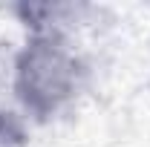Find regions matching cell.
<instances>
[{
  "label": "cell",
  "instance_id": "cell-1",
  "mask_svg": "<svg viewBox=\"0 0 150 147\" xmlns=\"http://www.w3.org/2000/svg\"><path fill=\"white\" fill-rule=\"evenodd\" d=\"M12 90L32 124H49L75 107L87 90L90 66L75 40L52 35H23L9 58Z\"/></svg>",
  "mask_w": 150,
  "mask_h": 147
},
{
  "label": "cell",
  "instance_id": "cell-2",
  "mask_svg": "<svg viewBox=\"0 0 150 147\" xmlns=\"http://www.w3.org/2000/svg\"><path fill=\"white\" fill-rule=\"evenodd\" d=\"M12 18L23 26V35H52L75 40L81 29L90 26L95 9L87 3H58V0H43V3H12L6 9Z\"/></svg>",
  "mask_w": 150,
  "mask_h": 147
},
{
  "label": "cell",
  "instance_id": "cell-3",
  "mask_svg": "<svg viewBox=\"0 0 150 147\" xmlns=\"http://www.w3.org/2000/svg\"><path fill=\"white\" fill-rule=\"evenodd\" d=\"M29 127H32V121L23 115L18 98H15V90H12L9 64L0 61V147H26Z\"/></svg>",
  "mask_w": 150,
  "mask_h": 147
}]
</instances>
